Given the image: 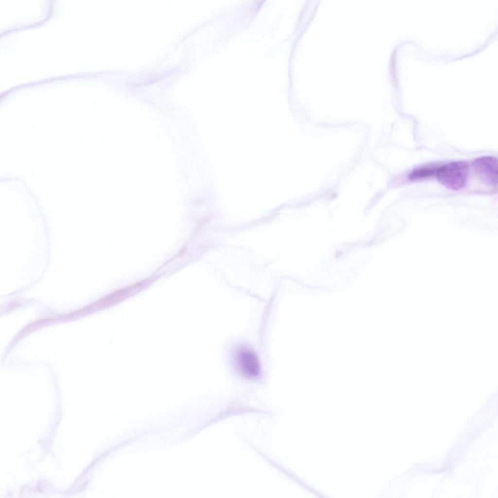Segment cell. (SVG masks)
Segmentation results:
<instances>
[{"instance_id":"cell-1","label":"cell","mask_w":498,"mask_h":498,"mask_svg":"<svg viewBox=\"0 0 498 498\" xmlns=\"http://www.w3.org/2000/svg\"><path fill=\"white\" fill-rule=\"evenodd\" d=\"M468 170V165L465 162H451L439 167L436 177L438 181L445 187L458 190L465 185Z\"/></svg>"},{"instance_id":"cell-2","label":"cell","mask_w":498,"mask_h":498,"mask_svg":"<svg viewBox=\"0 0 498 498\" xmlns=\"http://www.w3.org/2000/svg\"><path fill=\"white\" fill-rule=\"evenodd\" d=\"M234 364L237 371L245 377L253 379L260 373V365L256 354L250 348L240 346L234 352Z\"/></svg>"},{"instance_id":"cell-3","label":"cell","mask_w":498,"mask_h":498,"mask_svg":"<svg viewBox=\"0 0 498 498\" xmlns=\"http://www.w3.org/2000/svg\"><path fill=\"white\" fill-rule=\"evenodd\" d=\"M473 168L479 178L486 185L495 187L498 183V164L497 158L483 156L475 159Z\"/></svg>"},{"instance_id":"cell-4","label":"cell","mask_w":498,"mask_h":498,"mask_svg":"<svg viewBox=\"0 0 498 498\" xmlns=\"http://www.w3.org/2000/svg\"><path fill=\"white\" fill-rule=\"evenodd\" d=\"M438 166L431 165H425L413 169L409 176L412 181L419 180L436 176Z\"/></svg>"}]
</instances>
